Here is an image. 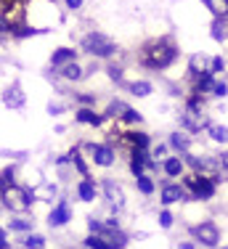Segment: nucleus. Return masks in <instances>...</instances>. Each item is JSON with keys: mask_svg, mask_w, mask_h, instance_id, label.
<instances>
[{"mask_svg": "<svg viewBox=\"0 0 228 249\" xmlns=\"http://www.w3.org/2000/svg\"><path fill=\"white\" fill-rule=\"evenodd\" d=\"M82 48H85V53H91V56H112L117 45H114L109 37L93 32V35H88V37L82 40Z\"/></svg>", "mask_w": 228, "mask_h": 249, "instance_id": "7ed1b4c3", "label": "nucleus"}, {"mask_svg": "<svg viewBox=\"0 0 228 249\" xmlns=\"http://www.w3.org/2000/svg\"><path fill=\"white\" fill-rule=\"evenodd\" d=\"M205 56H202V53H194V56H191V64H189V69H191V74H196V77H202L205 74Z\"/></svg>", "mask_w": 228, "mask_h": 249, "instance_id": "6ab92c4d", "label": "nucleus"}, {"mask_svg": "<svg viewBox=\"0 0 228 249\" xmlns=\"http://www.w3.org/2000/svg\"><path fill=\"white\" fill-rule=\"evenodd\" d=\"M205 90H215V82H212V74L209 72L196 77V93H205Z\"/></svg>", "mask_w": 228, "mask_h": 249, "instance_id": "412c9836", "label": "nucleus"}, {"mask_svg": "<svg viewBox=\"0 0 228 249\" xmlns=\"http://www.w3.org/2000/svg\"><path fill=\"white\" fill-rule=\"evenodd\" d=\"M0 247H3V249H8V233H5V231L0 233Z\"/></svg>", "mask_w": 228, "mask_h": 249, "instance_id": "c9c22d12", "label": "nucleus"}, {"mask_svg": "<svg viewBox=\"0 0 228 249\" xmlns=\"http://www.w3.org/2000/svg\"><path fill=\"white\" fill-rule=\"evenodd\" d=\"M186 186L194 191V196L196 199H209L215 194V186H212V180L209 178H199V175H189L186 178Z\"/></svg>", "mask_w": 228, "mask_h": 249, "instance_id": "20e7f679", "label": "nucleus"}, {"mask_svg": "<svg viewBox=\"0 0 228 249\" xmlns=\"http://www.w3.org/2000/svg\"><path fill=\"white\" fill-rule=\"evenodd\" d=\"M146 164H149V159L143 157V151H135V154H133V159H130V170H133V175H135V178H141V175H143V170H146Z\"/></svg>", "mask_w": 228, "mask_h": 249, "instance_id": "4468645a", "label": "nucleus"}, {"mask_svg": "<svg viewBox=\"0 0 228 249\" xmlns=\"http://www.w3.org/2000/svg\"><path fill=\"white\" fill-rule=\"evenodd\" d=\"M11 180H14V170H3V191H5V188H11L8 186Z\"/></svg>", "mask_w": 228, "mask_h": 249, "instance_id": "473e14b6", "label": "nucleus"}, {"mask_svg": "<svg viewBox=\"0 0 228 249\" xmlns=\"http://www.w3.org/2000/svg\"><path fill=\"white\" fill-rule=\"evenodd\" d=\"M130 90H133V96H149V93H152V85H149V82H133Z\"/></svg>", "mask_w": 228, "mask_h": 249, "instance_id": "a878e982", "label": "nucleus"}, {"mask_svg": "<svg viewBox=\"0 0 228 249\" xmlns=\"http://www.w3.org/2000/svg\"><path fill=\"white\" fill-rule=\"evenodd\" d=\"M125 141H128L130 146H135L138 151L149 146V135H146V133H128V135H125Z\"/></svg>", "mask_w": 228, "mask_h": 249, "instance_id": "dca6fc26", "label": "nucleus"}, {"mask_svg": "<svg viewBox=\"0 0 228 249\" xmlns=\"http://www.w3.org/2000/svg\"><path fill=\"white\" fill-rule=\"evenodd\" d=\"M194 236H196V239H199L205 247H215V244H218V239H220L218 225H215V223H202V225H196V228H194Z\"/></svg>", "mask_w": 228, "mask_h": 249, "instance_id": "423d86ee", "label": "nucleus"}, {"mask_svg": "<svg viewBox=\"0 0 228 249\" xmlns=\"http://www.w3.org/2000/svg\"><path fill=\"white\" fill-rule=\"evenodd\" d=\"M212 93H215V96H220V98H223L226 93H228V88L223 85V82H215V90H212Z\"/></svg>", "mask_w": 228, "mask_h": 249, "instance_id": "f704fd0d", "label": "nucleus"}, {"mask_svg": "<svg viewBox=\"0 0 228 249\" xmlns=\"http://www.w3.org/2000/svg\"><path fill=\"white\" fill-rule=\"evenodd\" d=\"M104 194H106V201H109L114 210H119V207L125 204V194L114 180H104Z\"/></svg>", "mask_w": 228, "mask_h": 249, "instance_id": "1a4fd4ad", "label": "nucleus"}, {"mask_svg": "<svg viewBox=\"0 0 228 249\" xmlns=\"http://www.w3.org/2000/svg\"><path fill=\"white\" fill-rule=\"evenodd\" d=\"M67 5H69V8H80L82 0H67Z\"/></svg>", "mask_w": 228, "mask_h": 249, "instance_id": "e433bc0d", "label": "nucleus"}, {"mask_svg": "<svg viewBox=\"0 0 228 249\" xmlns=\"http://www.w3.org/2000/svg\"><path fill=\"white\" fill-rule=\"evenodd\" d=\"M223 69H226L223 58H212V72H223Z\"/></svg>", "mask_w": 228, "mask_h": 249, "instance_id": "72a5a7b5", "label": "nucleus"}, {"mask_svg": "<svg viewBox=\"0 0 228 249\" xmlns=\"http://www.w3.org/2000/svg\"><path fill=\"white\" fill-rule=\"evenodd\" d=\"M209 138H212V141H218V143H228V127L212 124V127H209Z\"/></svg>", "mask_w": 228, "mask_h": 249, "instance_id": "5701e85b", "label": "nucleus"}, {"mask_svg": "<svg viewBox=\"0 0 228 249\" xmlns=\"http://www.w3.org/2000/svg\"><path fill=\"white\" fill-rule=\"evenodd\" d=\"M91 154H93L95 164H101V167H109L114 162V151L109 146H91Z\"/></svg>", "mask_w": 228, "mask_h": 249, "instance_id": "9d476101", "label": "nucleus"}, {"mask_svg": "<svg viewBox=\"0 0 228 249\" xmlns=\"http://www.w3.org/2000/svg\"><path fill=\"white\" fill-rule=\"evenodd\" d=\"M106 117H114V120H122V122H138V120H141L138 111H133L130 106H125V104H119V101L106 109Z\"/></svg>", "mask_w": 228, "mask_h": 249, "instance_id": "6e6552de", "label": "nucleus"}, {"mask_svg": "<svg viewBox=\"0 0 228 249\" xmlns=\"http://www.w3.org/2000/svg\"><path fill=\"white\" fill-rule=\"evenodd\" d=\"M159 225H162V228H170V225H172V215H170V212H162V215H159Z\"/></svg>", "mask_w": 228, "mask_h": 249, "instance_id": "7c9ffc66", "label": "nucleus"}, {"mask_svg": "<svg viewBox=\"0 0 228 249\" xmlns=\"http://www.w3.org/2000/svg\"><path fill=\"white\" fill-rule=\"evenodd\" d=\"M183 122H186V127H189V130L207 127V120L199 114V101H196V98L189 104V109H186V114H183Z\"/></svg>", "mask_w": 228, "mask_h": 249, "instance_id": "39448f33", "label": "nucleus"}, {"mask_svg": "<svg viewBox=\"0 0 228 249\" xmlns=\"http://www.w3.org/2000/svg\"><path fill=\"white\" fill-rule=\"evenodd\" d=\"M178 249H194V247H191V244H181V247H178Z\"/></svg>", "mask_w": 228, "mask_h": 249, "instance_id": "4c0bfd02", "label": "nucleus"}, {"mask_svg": "<svg viewBox=\"0 0 228 249\" xmlns=\"http://www.w3.org/2000/svg\"><path fill=\"white\" fill-rule=\"evenodd\" d=\"M205 3L215 16H223V19L228 16V0H205Z\"/></svg>", "mask_w": 228, "mask_h": 249, "instance_id": "a211bd4d", "label": "nucleus"}, {"mask_svg": "<svg viewBox=\"0 0 228 249\" xmlns=\"http://www.w3.org/2000/svg\"><path fill=\"white\" fill-rule=\"evenodd\" d=\"M175 43L170 37H159V40H152V43L143 45L141 51V64L149 69H165L175 61Z\"/></svg>", "mask_w": 228, "mask_h": 249, "instance_id": "f257e3e1", "label": "nucleus"}, {"mask_svg": "<svg viewBox=\"0 0 228 249\" xmlns=\"http://www.w3.org/2000/svg\"><path fill=\"white\" fill-rule=\"evenodd\" d=\"M75 58V51L72 48H58V51H53V67H61V64H67V61H72Z\"/></svg>", "mask_w": 228, "mask_h": 249, "instance_id": "2eb2a0df", "label": "nucleus"}, {"mask_svg": "<svg viewBox=\"0 0 228 249\" xmlns=\"http://www.w3.org/2000/svg\"><path fill=\"white\" fill-rule=\"evenodd\" d=\"M183 199H186V194H183L181 186H165L162 188V201H165V204H175V201H183Z\"/></svg>", "mask_w": 228, "mask_h": 249, "instance_id": "9b49d317", "label": "nucleus"}, {"mask_svg": "<svg viewBox=\"0 0 228 249\" xmlns=\"http://www.w3.org/2000/svg\"><path fill=\"white\" fill-rule=\"evenodd\" d=\"M170 146H172V149L186 151V149H189V138H186V135H181V133H175V135H170Z\"/></svg>", "mask_w": 228, "mask_h": 249, "instance_id": "b1692460", "label": "nucleus"}, {"mask_svg": "<svg viewBox=\"0 0 228 249\" xmlns=\"http://www.w3.org/2000/svg\"><path fill=\"white\" fill-rule=\"evenodd\" d=\"M77 120L85 122V124H101V117L95 114L93 109H80V111H77Z\"/></svg>", "mask_w": 228, "mask_h": 249, "instance_id": "4be33fe9", "label": "nucleus"}, {"mask_svg": "<svg viewBox=\"0 0 228 249\" xmlns=\"http://www.w3.org/2000/svg\"><path fill=\"white\" fill-rule=\"evenodd\" d=\"M3 204L8 207L11 212H24L32 207V196H29L27 188H19V186H11L3 191Z\"/></svg>", "mask_w": 228, "mask_h": 249, "instance_id": "f03ea898", "label": "nucleus"}, {"mask_svg": "<svg viewBox=\"0 0 228 249\" xmlns=\"http://www.w3.org/2000/svg\"><path fill=\"white\" fill-rule=\"evenodd\" d=\"M165 173L170 175V178H178V175L183 173V162H181V159H178V157L167 159V162H165Z\"/></svg>", "mask_w": 228, "mask_h": 249, "instance_id": "aec40b11", "label": "nucleus"}, {"mask_svg": "<svg viewBox=\"0 0 228 249\" xmlns=\"http://www.w3.org/2000/svg\"><path fill=\"white\" fill-rule=\"evenodd\" d=\"M212 37H215V40H223V37H228V32H226V24H223L220 19L212 24Z\"/></svg>", "mask_w": 228, "mask_h": 249, "instance_id": "c756f323", "label": "nucleus"}, {"mask_svg": "<svg viewBox=\"0 0 228 249\" xmlns=\"http://www.w3.org/2000/svg\"><path fill=\"white\" fill-rule=\"evenodd\" d=\"M11 228H14V231H29L32 225H29L27 220H14V223H11Z\"/></svg>", "mask_w": 228, "mask_h": 249, "instance_id": "2f4dec72", "label": "nucleus"}, {"mask_svg": "<svg viewBox=\"0 0 228 249\" xmlns=\"http://www.w3.org/2000/svg\"><path fill=\"white\" fill-rule=\"evenodd\" d=\"M85 244L91 247V249H112L109 244H106V239H104V236H91V239H88Z\"/></svg>", "mask_w": 228, "mask_h": 249, "instance_id": "bb28decb", "label": "nucleus"}, {"mask_svg": "<svg viewBox=\"0 0 228 249\" xmlns=\"http://www.w3.org/2000/svg\"><path fill=\"white\" fill-rule=\"evenodd\" d=\"M61 74L67 77V80H80V67H77V64H67V67L61 69Z\"/></svg>", "mask_w": 228, "mask_h": 249, "instance_id": "393cba45", "label": "nucleus"}, {"mask_svg": "<svg viewBox=\"0 0 228 249\" xmlns=\"http://www.w3.org/2000/svg\"><path fill=\"white\" fill-rule=\"evenodd\" d=\"M189 159L202 178H209V180H212V178L220 173V159H194V157H189Z\"/></svg>", "mask_w": 228, "mask_h": 249, "instance_id": "0eeeda50", "label": "nucleus"}, {"mask_svg": "<svg viewBox=\"0 0 228 249\" xmlns=\"http://www.w3.org/2000/svg\"><path fill=\"white\" fill-rule=\"evenodd\" d=\"M77 194H80L82 201H93V199H95V186H93V180H82L80 188H77Z\"/></svg>", "mask_w": 228, "mask_h": 249, "instance_id": "f3484780", "label": "nucleus"}, {"mask_svg": "<svg viewBox=\"0 0 228 249\" xmlns=\"http://www.w3.org/2000/svg\"><path fill=\"white\" fill-rule=\"evenodd\" d=\"M24 247H27V249H43L45 239H43V236H29V239L24 241Z\"/></svg>", "mask_w": 228, "mask_h": 249, "instance_id": "c85d7f7f", "label": "nucleus"}, {"mask_svg": "<svg viewBox=\"0 0 228 249\" xmlns=\"http://www.w3.org/2000/svg\"><path fill=\"white\" fill-rule=\"evenodd\" d=\"M67 220H69V207L61 201V204H58L56 210L51 212V217H48V223H51V225H64Z\"/></svg>", "mask_w": 228, "mask_h": 249, "instance_id": "ddd939ff", "label": "nucleus"}, {"mask_svg": "<svg viewBox=\"0 0 228 249\" xmlns=\"http://www.w3.org/2000/svg\"><path fill=\"white\" fill-rule=\"evenodd\" d=\"M5 106H11V109H19L24 106V96H21V88L19 85H11L8 90H5Z\"/></svg>", "mask_w": 228, "mask_h": 249, "instance_id": "f8f14e48", "label": "nucleus"}, {"mask_svg": "<svg viewBox=\"0 0 228 249\" xmlns=\"http://www.w3.org/2000/svg\"><path fill=\"white\" fill-rule=\"evenodd\" d=\"M135 183H138V188H141L143 194H152L154 191V183H152V178H149V175H141Z\"/></svg>", "mask_w": 228, "mask_h": 249, "instance_id": "cd10ccee", "label": "nucleus"}]
</instances>
